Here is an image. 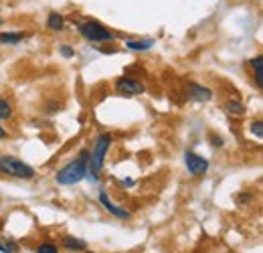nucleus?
Wrapping results in <instances>:
<instances>
[{
    "label": "nucleus",
    "mask_w": 263,
    "mask_h": 253,
    "mask_svg": "<svg viewBox=\"0 0 263 253\" xmlns=\"http://www.w3.org/2000/svg\"><path fill=\"white\" fill-rule=\"evenodd\" d=\"M225 110H227V114H231V116H243L245 114V105L241 103V101H227V105H225Z\"/></svg>",
    "instance_id": "4468645a"
},
{
    "label": "nucleus",
    "mask_w": 263,
    "mask_h": 253,
    "mask_svg": "<svg viewBox=\"0 0 263 253\" xmlns=\"http://www.w3.org/2000/svg\"><path fill=\"white\" fill-rule=\"evenodd\" d=\"M19 245L15 241H0V253H17Z\"/></svg>",
    "instance_id": "dca6fc26"
},
{
    "label": "nucleus",
    "mask_w": 263,
    "mask_h": 253,
    "mask_svg": "<svg viewBox=\"0 0 263 253\" xmlns=\"http://www.w3.org/2000/svg\"><path fill=\"white\" fill-rule=\"evenodd\" d=\"M112 136L109 134H101L95 140V146H93V152L89 156V162H87V172L91 180H98V172L103 168V162H105V156H107V150L112 146Z\"/></svg>",
    "instance_id": "f03ea898"
},
{
    "label": "nucleus",
    "mask_w": 263,
    "mask_h": 253,
    "mask_svg": "<svg viewBox=\"0 0 263 253\" xmlns=\"http://www.w3.org/2000/svg\"><path fill=\"white\" fill-rule=\"evenodd\" d=\"M213 144H215V146H223V138H219V136H213Z\"/></svg>",
    "instance_id": "aec40b11"
},
{
    "label": "nucleus",
    "mask_w": 263,
    "mask_h": 253,
    "mask_svg": "<svg viewBox=\"0 0 263 253\" xmlns=\"http://www.w3.org/2000/svg\"><path fill=\"white\" fill-rule=\"evenodd\" d=\"M26 35L24 33H0V43L2 45H17Z\"/></svg>",
    "instance_id": "9b49d317"
},
{
    "label": "nucleus",
    "mask_w": 263,
    "mask_h": 253,
    "mask_svg": "<svg viewBox=\"0 0 263 253\" xmlns=\"http://www.w3.org/2000/svg\"><path fill=\"white\" fill-rule=\"evenodd\" d=\"M47 26L51 31H63L65 29V19L59 15V12H51L47 19Z\"/></svg>",
    "instance_id": "9d476101"
},
{
    "label": "nucleus",
    "mask_w": 263,
    "mask_h": 253,
    "mask_svg": "<svg viewBox=\"0 0 263 253\" xmlns=\"http://www.w3.org/2000/svg\"><path fill=\"white\" fill-rule=\"evenodd\" d=\"M63 247L67 249V251H83V249H87V243L83 241V239H79V237H71V235H67V237H63Z\"/></svg>",
    "instance_id": "1a4fd4ad"
},
{
    "label": "nucleus",
    "mask_w": 263,
    "mask_h": 253,
    "mask_svg": "<svg viewBox=\"0 0 263 253\" xmlns=\"http://www.w3.org/2000/svg\"><path fill=\"white\" fill-rule=\"evenodd\" d=\"M0 172L2 175H8L12 178H33L35 176V168L24 164L22 160H19V158L15 156H0Z\"/></svg>",
    "instance_id": "7ed1b4c3"
},
{
    "label": "nucleus",
    "mask_w": 263,
    "mask_h": 253,
    "mask_svg": "<svg viewBox=\"0 0 263 253\" xmlns=\"http://www.w3.org/2000/svg\"><path fill=\"white\" fill-rule=\"evenodd\" d=\"M87 162H89V152L83 150V152L79 154L77 160L69 162L65 168H61L55 178H57L59 184H65V186L77 184V182H81L83 178L87 176Z\"/></svg>",
    "instance_id": "f257e3e1"
},
{
    "label": "nucleus",
    "mask_w": 263,
    "mask_h": 253,
    "mask_svg": "<svg viewBox=\"0 0 263 253\" xmlns=\"http://www.w3.org/2000/svg\"><path fill=\"white\" fill-rule=\"evenodd\" d=\"M154 41L152 39H140V41H126V47L132 49V51H146V49H152Z\"/></svg>",
    "instance_id": "ddd939ff"
},
{
    "label": "nucleus",
    "mask_w": 263,
    "mask_h": 253,
    "mask_svg": "<svg viewBox=\"0 0 263 253\" xmlns=\"http://www.w3.org/2000/svg\"><path fill=\"white\" fill-rule=\"evenodd\" d=\"M184 162H186V168H188V172L192 176H201V175H204V172L209 170V160L199 156V154H195V152H186L184 154Z\"/></svg>",
    "instance_id": "39448f33"
},
{
    "label": "nucleus",
    "mask_w": 263,
    "mask_h": 253,
    "mask_svg": "<svg viewBox=\"0 0 263 253\" xmlns=\"http://www.w3.org/2000/svg\"><path fill=\"white\" fill-rule=\"evenodd\" d=\"M251 132H253L257 138H263V124L261 122H253L251 124Z\"/></svg>",
    "instance_id": "a211bd4d"
},
{
    "label": "nucleus",
    "mask_w": 263,
    "mask_h": 253,
    "mask_svg": "<svg viewBox=\"0 0 263 253\" xmlns=\"http://www.w3.org/2000/svg\"><path fill=\"white\" fill-rule=\"evenodd\" d=\"M37 253H59V249L55 247L53 243H43L37 247Z\"/></svg>",
    "instance_id": "f3484780"
},
{
    "label": "nucleus",
    "mask_w": 263,
    "mask_h": 253,
    "mask_svg": "<svg viewBox=\"0 0 263 253\" xmlns=\"http://www.w3.org/2000/svg\"><path fill=\"white\" fill-rule=\"evenodd\" d=\"M59 53H61V55H63L65 59H71V57L75 55V51H73L71 47H67V45H63V47L59 49Z\"/></svg>",
    "instance_id": "6ab92c4d"
},
{
    "label": "nucleus",
    "mask_w": 263,
    "mask_h": 253,
    "mask_svg": "<svg viewBox=\"0 0 263 253\" xmlns=\"http://www.w3.org/2000/svg\"><path fill=\"white\" fill-rule=\"evenodd\" d=\"M100 203L103 205V209H105V211L112 213L114 217H118V219H130V213H128L126 209H123V207H118V205H114L112 201H109V196L105 195V191H101V193H100Z\"/></svg>",
    "instance_id": "0eeeda50"
},
{
    "label": "nucleus",
    "mask_w": 263,
    "mask_h": 253,
    "mask_svg": "<svg viewBox=\"0 0 263 253\" xmlns=\"http://www.w3.org/2000/svg\"><path fill=\"white\" fill-rule=\"evenodd\" d=\"M188 97L197 99V101H209L213 97V91L209 87H202L199 83H188Z\"/></svg>",
    "instance_id": "6e6552de"
},
{
    "label": "nucleus",
    "mask_w": 263,
    "mask_h": 253,
    "mask_svg": "<svg viewBox=\"0 0 263 253\" xmlns=\"http://www.w3.org/2000/svg\"><path fill=\"white\" fill-rule=\"evenodd\" d=\"M6 138V130L2 128V126H0V140H4Z\"/></svg>",
    "instance_id": "412c9836"
},
{
    "label": "nucleus",
    "mask_w": 263,
    "mask_h": 253,
    "mask_svg": "<svg viewBox=\"0 0 263 253\" xmlns=\"http://www.w3.org/2000/svg\"><path fill=\"white\" fill-rule=\"evenodd\" d=\"M12 116V108H10V103L6 99L0 97V119H8Z\"/></svg>",
    "instance_id": "2eb2a0df"
},
{
    "label": "nucleus",
    "mask_w": 263,
    "mask_h": 253,
    "mask_svg": "<svg viewBox=\"0 0 263 253\" xmlns=\"http://www.w3.org/2000/svg\"><path fill=\"white\" fill-rule=\"evenodd\" d=\"M79 33L91 43H112L114 41V33L107 31L105 26H101L95 20H85L79 24Z\"/></svg>",
    "instance_id": "20e7f679"
},
{
    "label": "nucleus",
    "mask_w": 263,
    "mask_h": 253,
    "mask_svg": "<svg viewBox=\"0 0 263 253\" xmlns=\"http://www.w3.org/2000/svg\"><path fill=\"white\" fill-rule=\"evenodd\" d=\"M251 67L255 71V81L257 87H263V57H255L251 59Z\"/></svg>",
    "instance_id": "f8f14e48"
},
{
    "label": "nucleus",
    "mask_w": 263,
    "mask_h": 253,
    "mask_svg": "<svg viewBox=\"0 0 263 253\" xmlns=\"http://www.w3.org/2000/svg\"><path fill=\"white\" fill-rule=\"evenodd\" d=\"M144 89H146L144 83L132 77H120L116 81V91L126 93V96H140V93H144Z\"/></svg>",
    "instance_id": "423d86ee"
}]
</instances>
